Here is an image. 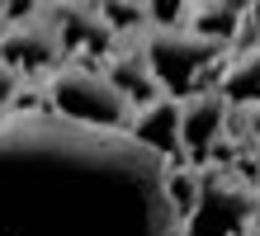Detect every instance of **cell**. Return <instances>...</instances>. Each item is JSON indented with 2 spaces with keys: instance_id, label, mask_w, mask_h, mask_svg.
Here are the masks:
<instances>
[{
  "instance_id": "9",
  "label": "cell",
  "mask_w": 260,
  "mask_h": 236,
  "mask_svg": "<svg viewBox=\"0 0 260 236\" xmlns=\"http://www.w3.org/2000/svg\"><path fill=\"white\" fill-rule=\"evenodd\" d=\"M52 19H57V33H62V52H71L76 43H104L109 38V28H104L95 5H81V10L62 5V10H52Z\"/></svg>"
},
{
  "instance_id": "3",
  "label": "cell",
  "mask_w": 260,
  "mask_h": 236,
  "mask_svg": "<svg viewBox=\"0 0 260 236\" xmlns=\"http://www.w3.org/2000/svg\"><path fill=\"white\" fill-rule=\"evenodd\" d=\"M137 57H142L156 94H166V99H189L199 90V81H204L213 66H222L227 52L218 43L199 38L194 28L175 24V28H147Z\"/></svg>"
},
{
  "instance_id": "11",
  "label": "cell",
  "mask_w": 260,
  "mask_h": 236,
  "mask_svg": "<svg viewBox=\"0 0 260 236\" xmlns=\"http://www.w3.org/2000/svg\"><path fill=\"white\" fill-rule=\"evenodd\" d=\"M14 99H19V76H14L5 61H0V118L10 114V104H14Z\"/></svg>"
},
{
  "instance_id": "7",
  "label": "cell",
  "mask_w": 260,
  "mask_h": 236,
  "mask_svg": "<svg viewBox=\"0 0 260 236\" xmlns=\"http://www.w3.org/2000/svg\"><path fill=\"white\" fill-rule=\"evenodd\" d=\"M128 132L142 142V147H151L156 156H166L171 165L185 161V156H180V99H166V94H156V99L137 104Z\"/></svg>"
},
{
  "instance_id": "1",
  "label": "cell",
  "mask_w": 260,
  "mask_h": 236,
  "mask_svg": "<svg viewBox=\"0 0 260 236\" xmlns=\"http://www.w3.org/2000/svg\"><path fill=\"white\" fill-rule=\"evenodd\" d=\"M175 170L128 128L10 109L0 118V236H180Z\"/></svg>"
},
{
  "instance_id": "4",
  "label": "cell",
  "mask_w": 260,
  "mask_h": 236,
  "mask_svg": "<svg viewBox=\"0 0 260 236\" xmlns=\"http://www.w3.org/2000/svg\"><path fill=\"white\" fill-rule=\"evenodd\" d=\"M48 114L81 123V128H128L133 123V99L118 90L104 71L67 61L48 76Z\"/></svg>"
},
{
  "instance_id": "10",
  "label": "cell",
  "mask_w": 260,
  "mask_h": 236,
  "mask_svg": "<svg viewBox=\"0 0 260 236\" xmlns=\"http://www.w3.org/2000/svg\"><path fill=\"white\" fill-rule=\"evenodd\" d=\"M100 19L109 33H133V28L147 33V5H100Z\"/></svg>"
},
{
  "instance_id": "6",
  "label": "cell",
  "mask_w": 260,
  "mask_h": 236,
  "mask_svg": "<svg viewBox=\"0 0 260 236\" xmlns=\"http://www.w3.org/2000/svg\"><path fill=\"white\" fill-rule=\"evenodd\" d=\"M227 118L232 109L222 104L218 90H194L189 99H180V156L189 165H204L227 132Z\"/></svg>"
},
{
  "instance_id": "8",
  "label": "cell",
  "mask_w": 260,
  "mask_h": 236,
  "mask_svg": "<svg viewBox=\"0 0 260 236\" xmlns=\"http://www.w3.org/2000/svg\"><path fill=\"white\" fill-rule=\"evenodd\" d=\"M222 94V104L232 109H255L260 104V43L255 47H232V52L222 57V66H218V85H213Z\"/></svg>"
},
{
  "instance_id": "2",
  "label": "cell",
  "mask_w": 260,
  "mask_h": 236,
  "mask_svg": "<svg viewBox=\"0 0 260 236\" xmlns=\"http://www.w3.org/2000/svg\"><path fill=\"white\" fill-rule=\"evenodd\" d=\"M255 227V184L227 165H199L180 203V236H246Z\"/></svg>"
},
{
  "instance_id": "14",
  "label": "cell",
  "mask_w": 260,
  "mask_h": 236,
  "mask_svg": "<svg viewBox=\"0 0 260 236\" xmlns=\"http://www.w3.org/2000/svg\"><path fill=\"white\" fill-rule=\"evenodd\" d=\"M251 19H255V24H260V10H251Z\"/></svg>"
},
{
  "instance_id": "5",
  "label": "cell",
  "mask_w": 260,
  "mask_h": 236,
  "mask_svg": "<svg viewBox=\"0 0 260 236\" xmlns=\"http://www.w3.org/2000/svg\"><path fill=\"white\" fill-rule=\"evenodd\" d=\"M62 33H57L52 10H24V19L0 24V61L14 76H34V71H57L62 61Z\"/></svg>"
},
{
  "instance_id": "15",
  "label": "cell",
  "mask_w": 260,
  "mask_h": 236,
  "mask_svg": "<svg viewBox=\"0 0 260 236\" xmlns=\"http://www.w3.org/2000/svg\"><path fill=\"white\" fill-rule=\"evenodd\" d=\"M246 236H260V227H251V231H246Z\"/></svg>"
},
{
  "instance_id": "13",
  "label": "cell",
  "mask_w": 260,
  "mask_h": 236,
  "mask_svg": "<svg viewBox=\"0 0 260 236\" xmlns=\"http://www.w3.org/2000/svg\"><path fill=\"white\" fill-rule=\"evenodd\" d=\"M255 227H260V184H255Z\"/></svg>"
},
{
  "instance_id": "12",
  "label": "cell",
  "mask_w": 260,
  "mask_h": 236,
  "mask_svg": "<svg viewBox=\"0 0 260 236\" xmlns=\"http://www.w3.org/2000/svg\"><path fill=\"white\" fill-rule=\"evenodd\" d=\"M246 132H251L255 151H260V104H255V109H246Z\"/></svg>"
}]
</instances>
